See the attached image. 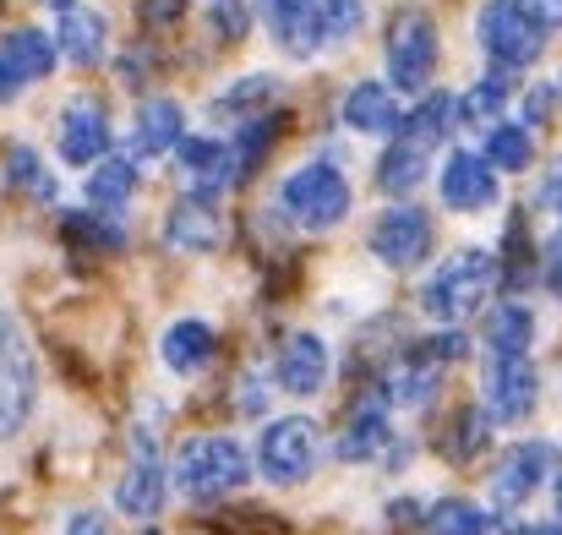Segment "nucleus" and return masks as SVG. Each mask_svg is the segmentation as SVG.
I'll use <instances>...</instances> for the list:
<instances>
[{"label":"nucleus","mask_w":562,"mask_h":535,"mask_svg":"<svg viewBox=\"0 0 562 535\" xmlns=\"http://www.w3.org/2000/svg\"><path fill=\"white\" fill-rule=\"evenodd\" d=\"M536 393H541V371L525 356H492L486 366V399H481V415L492 426H508V421H525L536 410Z\"/></svg>","instance_id":"6e6552de"},{"label":"nucleus","mask_w":562,"mask_h":535,"mask_svg":"<svg viewBox=\"0 0 562 535\" xmlns=\"http://www.w3.org/2000/svg\"><path fill=\"white\" fill-rule=\"evenodd\" d=\"M448 121H453V99L448 93H426L409 115H398L404 143H420V148H431L437 137H448Z\"/></svg>","instance_id":"c756f323"},{"label":"nucleus","mask_w":562,"mask_h":535,"mask_svg":"<svg viewBox=\"0 0 562 535\" xmlns=\"http://www.w3.org/2000/svg\"><path fill=\"white\" fill-rule=\"evenodd\" d=\"M181 137H187L181 104H176V99H148V104L137 110V126H132V154H137V159H159V154H170Z\"/></svg>","instance_id":"2eb2a0df"},{"label":"nucleus","mask_w":562,"mask_h":535,"mask_svg":"<svg viewBox=\"0 0 562 535\" xmlns=\"http://www.w3.org/2000/svg\"><path fill=\"white\" fill-rule=\"evenodd\" d=\"M431 71H437V27H431L426 11L409 5L387 27V77H393V88L420 93L431 82Z\"/></svg>","instance_id":"423d86ee"},{"label":"nucleus","mask_w":562,"mask_h":535,"mask_svg":"<svg viewBox=\"0 0 562 535\" xmlns=\"http://www.w3.org/2000/svg\"><path fill=\"white\" fill-rule=\"evenodd\" d=\"M486 448H492V421H486L481 410H459V415L442 426V459L470 465V459H481Z\"/></svg>","instance_id":"bb28decb"},{"label":"nucleus","mask_w":562,"mask_h":535,"mask_svg":"<svg viewBox=\"0 0 562 535\" xmlns=\"http://www.w3.org/2000/svg\"><path fill=\"white\" fill-rule=\"evenodd\" d=\"M420 180H426V148H420V143H393V148L382 154L376 186H382L387 197H409Z\"/></svg>","instance_id":"cd10ccee"},{"label":"nucleus","mask_w":562,"mask_h":535,"mask_svg":"<svg viewBox=\"0 0 562 535\" xmlns=\"http://www.w3.org/2000/svg\"><path fill=\"white\" fill-rule=\"evenodd\" d=\"M415 356L431 360V366H453V360L464 356V334H437V339L415 345Z\"/></svg>","instance_id":"58836bf2"},{"label":"nucleus","mask_w":562,"mask_h":535,"mask_svg":"<svg viewBox=\"0 0 562 535\" xmlns=\"http://www.w3.org/2000/svg\"><path fill=\"white\" fill-rule=\"evenodd\" d=\"M552 465H558V448L552 443H514L508 454H503V465L492 470V503L497 509H519L547 476H552Z\"/></svg>","instance_id":"9d476101"},{"label":"nucleus","mask_w":562,"mask_h":535,"mask_svg":"<svg viewBox=\"0 0 562 535\" xmlns=\"http://www.w3.org/2000/svg\"><path fill=\"white\" fill-rule=\"evenodd\" d=\"M558 520H562V481H558Z\"/></svg>","instance_id":"de8ad7c7"},{"label":"nucleus","mask_w":562,"mask_h":535,"mask_svg":"<svg viewBox=\"0 0 562 535\" xmlns=\"http://www.w3.org/2000/svg\"><path fill=\"white\" fill-rule=\"evenodd\" d=\"M176 148H181V180L196 197L235 186L229 180V143H218V137H181Z\"/></svg>","instance_id":"f3484780"},{"label":"nucleus","mask_w":562,"mask_h":535,"mask_svg":"<svg viewBox=\"0 0 562 535\" xmlns=\"http://www.w3.org/2000/svg\"><path fill=\"white\" fill-rule=\"evenodd\" d=\"M284 208L301 230H334L350 213V180L339 176L334 165H301L295 176L284 180Z\"/></svg>","instance_id":"39448f33"},{"label":"nucleus","mask_w":562,"mask_h":535,"mask_svg":"<svg viewBox=\"0 0 562 535\" xmlns=\"http://www.w3.org/2000/svg\"><path fill=\"white\" fill-rule=\"evenodd\" d=\"M437 382H442V366H431V360H420V356H398L382 371V404H393V410H420V404L437 393Z\"/></svg>","instance_id":"a211bd4d"},{"label":"nucleus","mask_w":562,"mask_h":535,"mask_svg":"<svg viewBox=\"0 0 562 535\" xmlns=\"http://www.w3.org/2000/svg\"><path fill=\"white\" fill-rule=\"evenodd\" d=\"M207 22H213V33H218V38L240 44V38H246V27H251V11H246V0H213V5H207Z\"/></svg>","instance_id":"e433bc0d"},{"label":"nucleus","mask_w":562,"mask_h":535,"mask_svg":"<svg viewBox=\"0 0 562 535\" xmlns=\"http://www.w3.org/2000/svg\"><path fill=\"white\" fill-rule=\"evenodd\" d=\"M486 509H475V503H464V498H442L431 514H426V535H481L486 531Z\"/></svg>","instance_id":"473e14b6"},{"label":"nucleus","mask_w":562,"mask_h":535,"mask_svg":"<svg viewBox=\"0 0 562 535\" xmlns=\"http://www.w3.org/2000/svg\"><path fill=\"white\" fill-rule=\"evenodd\" d=\"M273 371H279V388H290V393L306 399V393H317L328 382V345L317 334H290Z\"/></svg>","instance_id":"4468645a"},{"label":"nucleus","mask_w":562,"mask_h":535,"mask_svg":"<svg viewBox=\"0 0 562 535\" xmlns=\"http://www.w3.org/2000/svg\"><path fill=\"white\" fill-rule=\"evenodd\" d=\"M530 159H536V137L525 126H492V137H486L492 170H530Z\"/></svg>","instance_id":"2f4dec72"},{"label":"nucleus","mask_w":562,"mask_h":535,"mask_svg":"<svg viewBox=\"0 0 562 535\" xmlns=\"http://www.w3.org/2000/svg\"><path fill=\"white\" fill-rule=\"evenodd\" d=\"M16 88H22V82H16V77L0 66V104H5V99H16Z\"/></svg>","instance_id":"a18cd8bd"},{"label":"nucleus","mask_w":562,"mask_h":535,"mask_svg":"<svg viewBox=\"0 0 562 535\" xmlns=\"http://www.w3.org/2000/svg\"><path fill=\"white\" fill-rule=\"evenodd\" d=\"M165 366L170 371H181V377H191V371H202L207 360H213V350H218V339H213V328L207 323H196V317H181V323H170L165 328Z\"/></svg>","instance_id":"5701e85b"},{"label":"nucleus","mask_w":562,"mask_h":535,"mask_svg":"<svg viewBox=\"0 0 562 535\" xmlns=\"http://www.w3.org/2000/svg\"><path fill=\"white\" fill-rule=\"evenodd\" d=\"M372 252L387 268H420L431 257V219L420 208H387L372 224Z\"/></svg>","instance_id":"1a4fd4ad"},{"label":"nucleus","mask_w":562,"mask_h":535,"mask_svg":"<svg viewBox=\"0 0 562 535\" xmlns=\"http://www.w3.org/2000/svg\"><path fill=\"white\" fill-rule=\"evenodd\" d=\"M437 191L448 208L459 213H475V208H492L497 202V170L481 159V154H453L437 176Z\"/></svg>","instance_id":"f8f14e48"},{"label":"nucleus","mask_w":562,"mask_h":535,"mask_svg":"<svg viewBox=\"0 0 562 535\" xmlns=\"http://www.w3.org/2000/svg\"><path fill=\"white\" fill-rule=\"evenodd\" d=\"M143 535H159V531H143Z\"/></svg>","instance_id":"09e8293b"},{"label":"nucleus","mask_w":562,"mask_h":535,"mask_svg":"<svg viewBox=\"0 0 562 535\" xmlns=\"http://www.w3.org/2000/svg\"><path fill=\"white\" fill-rule=\"evenodd\" d=\"M367 27V5L361 0H317V44L339 49Z\"/></svg>","instance_id":"7c9ffc66"},{"label":"nucleus","mask_w":562,"mask_h":535,"mask_svg":"<svg viewBox=\"0 0 562 535\" xmlns=\"http://www.w3.org/2000/svg\"><path fill=\"white\" fill-rule=\"evenodd\" d=\"M519 535H562V525H530V531H519Z\"/></svg>","instance_id":"49530a36"},{"label":"nucleus","mask_w":562,"mask_h":535,"mask_svg":"<svg viewBox=\"0 0 562 535\" xmlns=\"http://www.w3.org/2000/svg\"><path fill=\"white\" fill-rule=\"evenodd\" d=\"M387 520H393V525H415V520H420V509H415V503H393V509H387Z\"/></svg>","instance_id":"c03bdc74"},{"label":"nucleus","mask_w":562,"mask_h":535,"mask_svg":"<svg viewBox=\"0 0 562 535\" xmlns=\"http://www.w3.org/2000/svg\"><path fill=\"white\" fill-rule=\"evenodd\" d=\"M191 0H137V16L148 22V27H170V22H181L187 16Z\"/></svg>","instance_id":"ea45409f"},{"label":"nucleus","mask_w":562,"mask_h":535,"mask_svg":"<svg viewBox=\"0 0 562 535\" xmlns=\"http://www.w3.org/2000/svg\"><path fill=\"white\" fill-rule=\"evenodd\" d=\"M387 443H393L387 415H382L376 404H367V410H356V415L345 421V432H339V459L367 465V459H382V454H387Z\"/></svg>","instance_id":"393cba45"},{"label":"nucleus","mask_w":562,"mask_h":535,"mask_svg":"<svg viewBox=\"0 0 562 535\" xmlns=\"http://www.w3.org/2000/svg\"><path fill=\"white\" fill-rule=\"evenodd\" d=\"M165 241H170L176 252H213V246L224 241V224H218L213 202H207V197L176 202V208H170V224H165Z\"/></svg>","instance_id":"6ab92c4d"},{"label":"nucleus","mask_w":562,"mask_h":535,"mask_svg":"<svg viewBox=\"0 0 562 535\" xmlns=\"http://www.w3.org/2000/svg\"><path fill=\"white\" fill-rule=\"evenodd\" d=\"M486 345H492L497 356H525V350L536 345V312L519 306V301L492 306V317H486Z\"/></svg>","instance_id":"a878e982"},{"label":"nucleus","mask_w":562,"mask_h":535,"mask_svg":"<svg viewBox=\"0 0 562 535\" xmlns=\"http://www.w3.org/2000/svg\"><path fill=\"white\" fill-rule=\"evenodd\" d=\"M66 235L71 241H88V246H104V252H121V241H126L110 219H93V213H71L66 219Z\"/></svg>","instance_id":"c9c22d12"},{"label":"nucleus","mask_w":562,"mask_h":535,"mask_svg":"<svg viewBox=\"0 0 562 535\" xmlns=\"http://www.w3.org/2000/svg\"><path fill=\"white\" fill-rule=\"evenodd\" d=\"M66 535H110V520H104L99 509H77V514L66 520Z\"/></svg>","instance_id":"79ce46f5"},{"label":"nucleus","mask_w":562,"mask_h":535,"mask_svg":"<svg viewBox=\"0 0 562 535\" xmlns=\"http://www.w3.org/2000/svg\"><path fill=\"white\" fill-rule=\"evenodd\" d=\"M345 126L361 137H393L398 132V104L382 82H356L345 99Z\"/></svg>","instance_id":"412c9836"},{"label":"nucleus","mask_w":562,"mask_h":535,"mask_svg":"<svg viewBox=\"0 0 562 535\" xmlns=\"http://www.w3.org/2000/svg\"><path fill=\"white\" fill-rule=\"evenodd\" d=\"M251 476V459L235 437H191L176 454V492L187 503H218L235 498Z\"/></svg>","instance_id":"f03ea898"},{"label":"nucleus","mask_w":562,"mask_h":535,"mask_svg":"<svg viewBox=\"0 0 562 535\" xmlns=\"http://www.w3.org/2000/svg\"><path fill=\"white\" fill-rule=\"evenodd\" d=\"M262 22L290 55L317 49V0H262Z\"/></svg>","instance_id":"aec40b11"},{"label":"nucleus","mask_w":562,"mask_h":535,"mask_svg":"<svg viewBox=\"0 0 562 535\" xmlns=\"http://www.w3.org/2000/svg\"><path fill=\"white\" fill-rule=\"evenodd\" d=\"M279 132H284V115H257V121L240 126V137H229V180H235V186L262 170V159L273 154Z\"/></svg>","instance_id":"4be33fe9"},{"label":"nucleus","mask_w":562,"mask_h":535,"mask_svg":"<svg viewBox=\"0 0 562 535\" xmlns=\"http://www.w3.org/2000/svg\"><path fill=\"white\" fill-rule=\"evenodd\" d=\"M541 33H552V27H562V0H514Z\"/></svg>","instance_id":"a19ab883"},{"label":"nucleus","mask_w":562,"mask_h":535,"mask_svg":"<svg viewBox=\"0 0 562 535\" xmlns=\"http://www.w3.org/2000/svg\"><path fill=\"white\" fill-rule=\"evenodd\" d=\"M60 159L66 165H99L104 148H110V115L99 99H71L60 110Z\"/></svg>","instance_id":"9b49d317"},{"label":"nucleus","mask_w":562,"mask_h":535,"mask_svg":"<svg viewBox=\"0 0 562 535\" xmlns=\"http://www.w3.org/2000/svg\"><path fill=\"white\" fill-rule=\"evenodd\" d=\"M137 191V170L132 159H99V170L88 176V202L104 213V208H126Z\"/></svg>","instance_id":"c85d7f7f"},{"label":"nucleus","mask_w":562,"mask_h":535,"mask_svg":"<svg viewBox=\"0 0 562 535\" xmlns=\"http://www.w3.org/2000/svg\"><path fill=\"white\" fill-rule=\"evenodd\" d=\"M5 186L11 191H33V197H55V186H49V176H44V165H38V154L33 148H11L5 154Z\"/></svg>","instance_id":"72a5a7b5"},{"label":"nucleus","mask_w":562,"mask_h":535,"mask_svg":"<svg viewBox=\"0 0 562 535\" xmlns=\"http://www.w3.org/2000/svg\"><path fill=\"white\" fill-rule=\"evenodd\" d=\"M475 38L492 66H530L541 55V27L514 0H486L475 16Z\"/></svg>","instance_id":"0eeeda50"},{"label":"nucleus","mask_w":562,"mask_h":535,"mask_svg":"<svg viewBox=\"0 0 562 535\" xmlns=\"http://www.w3.org/2000/svg\"><path fill=\"white\" fill-rule=\"evenodd\" d=\"M115 509L132 514V520H154V514L165 509V470H159L154 459H137V465L121 476V487H115Z\"/></svg>","instance_id":"b1692460"},{"label":"nucleus","mask_w":562,"mask_h":535,"mask_svg":"<svg viewBox=\"0 0 562 535\" xmlns=\"http://www.w3.org/2000/svg\"><path fill=\"white\" fill-rule=\"evenodd\" d=\"M497 285H503V257H492V252H453L431 274V285L420 290V306L437 323H459V317L481 312Z\"/></svg>","instance_id":"f257e3e1"},{"label":"nucleus","mask_w":562,"mask_h":535,"mask_svg":"<svg viewBox=\"0 0 562 535\" xmlns=\"http://www.w3.org/2000/svg\"><path fill=\"white\" fill-rule=\"evenodd\" d=\"M55 60H60V49H55V38L38 33V27H11V33L0 38V66H5L16 82H44V77L55 71Z\"/></svg>","instance_id":"dca6fc26"},{"label":"nucleus","mask_w":562,"mask_h":535,"mask_svg":"<svg viewBox=\"0 0 562 535\" xmlns=\"http://www.w3.org/2000/svg\"><path fill=\"white\" fill-rule=\"evenodd\" d=\"M547 285H552V296L562 301V241L547 252Z\"/></svg>","instance_id":"37998d69"},{"label":"nucleus","mask_w":562,"mask_h":535,"mask_svg":"<svg viewBox=\"0 0 562 535\" xmlns=\"http://www.w3.org/2000/svg\"><path fill=\"white\" fill-rule=\"evenodd\" d=\"M262 93H279V88H273V77H246V82H235V88H229V93H224L213 110H218V115H246V110H251Z\"/></svg>","instance_id":"4c0bfd02"},{"label":"nucleus","mask_w":562,"mask_h":535,"mask_svg":"<svg viewBox=\"0 0 562 535\" xmlns=\"http://www.w3.org/2000/svg\"><path fill=\"white\" fill-rule=\"evenodd\" d=\"M33 393H38L33 345H27L22 323L11 312H0V437L22 432V421L33 415Z\"/></svg>","instance_id":"7ed1b4c3"},{"label":"nucleus","mask_w":562,"mask_h":535,"mask_svg":"<svg viewBox=\"0 0 562 535\" xmlns=\"http://www.w3.org/2000/svg\"><path fill=\"white\" fill-rule=\"evenodd\" d=\"M317 421L312 415H284L262 432L257 443V470L273 481V487H301L317 465Z\"/></svg>","instance_id":"20e7f679"},{"label":"nucleus","mask_w":562,"mask_h":535,"mask_svg":"<svg viewBox=\"0 0 562 535\" xmlns=\"http://www.w3.org/2000/svg\"><path fill=\"white\" fill-rule=\"evenodd\" d=\"M49 11H55V44L66 49V60L99 66V55H104V16L77 5V0H49Z\"/></svg>","instance_id":"ddd939ff"},{"label":"nucleus","mask_w":562,"mask_h":535,"mask_svg":"<svg viewBox=\"0 0 562 535\" xmlns=\"http://www.w3.org/2000/svg\"><path fill=\"white\" fill-rule=\"evenodd\" d=\"M503 104H508V82H503V77H481V82L464 93V115H470L475 126H492V121L503 115Z\"/></svg>","instance_id":"f704fd0d"}]
</instances>
